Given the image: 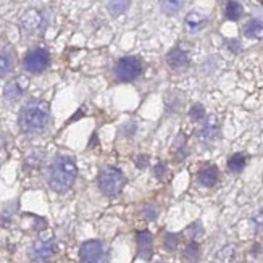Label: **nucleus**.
I'll return each instance as SVG.
<instances>
[{
	"label": "nucleus",
	"mask_w": 263,
	"mask_h": 263,
	"mask_svg": "<svg viewBox=\"0 0 263 263\" xmlns=\"http://www.w3.org/2000/svg\"><path fill=\"white\" fill-rule=\"evenodd\" d=\"M50 121V107L44 100H32L21 108L20 113V129L28 134L42 133Z\"/></svg>",
	"instance_id": "obj_1"
},
{
	"label": "nucleus",
	"mask_w": 263,
	"mask_h": 263,
	"mask_svg": "<svg viewBox=\"0 0 263 263\" xmlns=\"http://www.w3.org/2000/svg\"><path fill=\"white\" fill-rule=\"evenodd\" d=\"M78 176V168L71 157L57 155L49 166V186L55 192H66Z\"/></svg>",
	"instance_id": "obj_2"
},
{
	"label": "nucleus",
	"mask_w": 263,
	"mask_h": 263,
	"mask_svg": "<svg viewBox=\"0 0 263 263\" xmlns=\"http://www.w3.org/2000/svg\"><path fill=\"white\" fill-rule=\"evenodd\" d=\"M97 184L102 194H105L107 197H117L126 184V178H124L121 170L115 166H105L100 170Z\"/></svg>",
	"instance_id": "obj_3"
},
{
	"label": "nucleus",
	"mask_w": 263,
	"mask_h": 263,
	"mask_svg": "<svg viewBox=\"0 0 263 263\" xmlns=\"http://www.w3.org/2000/svg\"><path fill=\"white\" fill-rule=\"evenodd\" d=\"M79 258H81V263H108L110 250L102 241L92 239V241H86L81 246Z\"/></svg>",
	"instance_id": "obj_4"
},
{
	"label": "nucleus",
	"mask_w": 263,
	"mask_h": 263,
	"mask_svg": "<svg viewBox=\"0 0 263 263\" xmlns=\"http://www.w3.org/2000/svg\"><path fill=\"white\" fill-rule=\"evenodd\" d=\"M59 252L53 237H39L29 250V257L36 263H49Z\"/></svg>",
	"instance_id": "obj_5"
},
{
	"label": "nucleus",
	"mask_w": 263,
	"mask_h": 263,
	"mask_svg": "<svg viewBox=\"0 0 263 263\" xmlns=\"http://www.w3.org/2000/svg\"><path fill=\"white\" fill-rule=\"evenodd\" d=\"M141 71H142V63L139 59H136V57H124V59L118 60L115 66L117 78L124 83L134 81V79L141 74Z\"/></svg>",
	"instance_id": "obj_6"
},
{
	"label": "nucleus",
	"mask_w": 263,
	"mask_h": 263,
	"mask_svg": "<svg viewBox=\"0 0 263 263\" xmlns=\"http://www.w3.org/2000/svg\"><path fill=\"white\" fill-rule=\"evenodd\" d=\"M49 63H50L49 52L44 49H39V47L29 50L25 57V60H23L25 68L32 74H41L42 71H45Z\"/></svg>",
	"instance_id": "obj_7"
},
{
	"label": "nucleus",
	"mask_w": 263,
	"mask_h": 263,
	"mask_svg": "<svg viewBox=\"0 0 263 263\" xmlns=\"http://www.w3.org/2000/svg\"><path fill=\"white\" fill-rule=\"evenodd\" d=\"M29 87V79L26 76H16L11 81H8L4 87V97L10 102L18 100Z\"/></svg>",
	"instance_id": "obj_8"
},
{
	"label": "nucleus",
	"mask_w": 263,
	"mask_h": 263,
	"mask_svg": "<svg viewBox=\"0 0 263 263\" xmlns=\"http://www.w3.org/2000/svg\"><path fill=\"white\" fill-rule=\"evenodd\" d=\"M136 241H137V255H139L142 260L148 261L152 258V234L148 231H139L136 234Z\"/></svg>",
	"instance_id": "obj_9"
},
{
	"label": "nucleus",
	"mask_w": 263,
	"mask_h": 263,
	"mask_svg": "<svg viewBox=\"0 0 263 263\" xmlns=\"http://www.w3.org/2000/svg\"><path fill=\"white\" fill-rule=\"evenodd\" d=\"M199 182L205 187H213L218 182V168L207 166L199 173Z\"/></svg>",
	"instance_id": "obj_10"
},
{
	"label": "nucleus",
	"mask_w": 263,
	"mask_h": 263,
	"mask_svg": "<svg viewBox=\"0 0 263 263\" xmlns=\"http://www.w3.org/2000/svg\"><path fill=\"white\" fill-rule=\"evenodd\" d=\"M41 23H42V16L37 10H29L26 11L25 15H23L21 18V25L25 29L28 31H34V29H37L41 26Z\"/></svg>",
	"instance_id": "obj_11"
},
{
	"label": "nucleus",
	"mask_w": 263,
	"mask_h": 263,
	"mask_svg": "<svg viewBox=\"0 0 263 263\" xmlns=\"http://www.w3.org/2000/svg\"><path fill=\"white\" fill-rule=\"evenodd\" d=\"M166 63L173 70H179V68H184L187 65V55L181 49H173L166 57Z\"/></svg>",
	"instance_id": "obj_12"
},
{
	"label": "nucleus",
	"mask_w": 263,
	"mask_h": 263,
	"mask_svg": "<svg viewBox=\"0 0 263 263\" xmlns=\"http://www.w3.org/2000/svg\"><path fill=\"white\" fill-rule=\"evenodd\" d=\"M244 34L250 39H258L263 36V21L260 20H250L244 26Z\"/></svg>",
	"instance_id": "obj_13"
},
{
	"label": "nucleus",
	"mask_w": 263,
	"mask_h": 263,
	"mask_svg": "<svg viewBox=\"0 0 263 263\" xmlns=\"http://www.w3.org/2000/svg\"><path fill=\"white\" fill-rule=\"evenodd\" d=\"M13 66H15V62L11 53L7 50H0V78H4L8 73L13 71Z\"/></svg>",
	"instance_id": "obj_14"
},
{
	"label": "nucleus",
	"mask_w": 263,
	"mask_h": 263,
	"mask_svg": "<svg viewBox=\"0 0 263 263\" xmlns=\"http://www.w3.org/2000/svg\"><path fill=\"white\" fill-rule=\"evenodd\" d=\"M131 5V0H108V11L113 16L124 13Z\"/></svg>",
	"instance_id": "obj_15"
},
{
	"label": "nucleus",
	"mask_w": 263,
	"mask_h": 263,
	"mask_svg": "<svg viewBox=\"0 0 263 263\" xmlns=\"http://www.w3.org/2000/svg\"><path fill=\"white\" fill-rule=\"evenodd\" d=\"M205 23H207V18L205 16H202V15H199V13H196V11H192V13H189L187 16H186V26L191 29V31H197V29H200Z\"/></svg>",
	"instance_id": "obj_16"
},
{
	"label": "nucleus",
	"mask_w": 263,
	"mask_h": 263,
	"mask_svg": "<svg viewBox=\"0 0 263 263\" xmlns=\"http://www.w3.org/2000/svg\"><path fill=\"white\" fill-rule=\"evenodd\" d=\"M246 162H247L246 155H242V154H234L230 158V162H228V168H230L233 173H241V171L244 170V166H246Z\"/></svg>",
	"instance_id": "obj_17"
},
{
	"label": "nucleus",
	"mask_w": 263,
	"mask_h": 263,
	"mask_svg": "<svg viewBox=\"0 0 263 263\" xmlns=\"http://www.w3.org/2000/svg\"><path fill=\"white\" fill-rule=\"evenodd\" d=\"M184 5V0H162V11L166 15H175Z\"/></svg>",
	"instance_id": "obj_18"
},
{
	"label": "nucleus",
	"mask_w": 263,
	"mask_h": 263,
	"mask_svg": "<svg viewBox=\"0 0 263 263\" xmlns=\"http://www.w3.org/2000/svg\"><path fill=\"white\" fill-rule=\"evenodd\" d=\"M241 16H242V7H241V4L228 2V5H226V18L231 20V21H236Z\"/></svg>",
	"instance_id": "obj_19"
},
{
	"label": "nucleus",
	"mask_w": 263,
	"mask_h": 263,
	"mask_svg": "<svg viewBox=\"0 0 263 263\" xmlns=\"http://www.w3.org/2000/svg\"><path fill=\"white\" fill-rule=\"evenodd\" d=\"M200 257V247L197 242H191L184 250V258L191 263H196Z\"/></svg>",
	"instance_id": "obj_20"
},
{
	"label": "nucleus",
	"mask_w": 263,
	"mask_h": 263,
	"mask_svg": "<svg viewBox=\"0 0 263 263\" xmlns=\"http://www.w3.org/2000/svg\"><path fill=\"white\" fill-rule=\"evenodd\" d=\"M216 136H218V126H216L215 118H210L209 123H207V126L203 128L202 137H203V139H207V141H213Z\"/></svg>",
	"instance_id": "obj_21"
},
{
	"label": "nucleus",
	"mask_w": 263,
	"mask_h": 263,
	"mask_svg": "<svg viewBox=\"0 0 263 263\" xmlns=\"http://www.w3.org/2000/svg\"><path fill=\"white\" fill-rule=\"evenodd\" d=\"M178 246H179V236H176L173 233H168L165 236V247L168 250H176Z\"/></svg>",
	"instance_id": "obj_22"
},
{
	"label": "nucleus",
	"mask_w": 263,
	"mask_h": 263,
	"mask_svg": "<svg viewBox=\"0 0 263 263\" xmlns=\"http://www.w3.org/2000/svg\"><path fill=\"white\" fill-rule=\"evenodd\" d=\"M189 115H191V118H192L194 121H202L203 117H205V110H203V107H202L200 104H197V105H194V107L191 108Z\"/></svg>",
	"instance_id": "obj_23"
},
{
	"label": "nucleus",
	"mask_w": 263,
	"mask_h": 263,
	"mask_svg": "<svg viewBox=\"0 0 263 263\" xmlns=\"http://www.w3.org/2000/svg\"><path fill=\"white\" fill-rule=\"evenodd\" d=\"M142 215L145 216L147 220H155V218H157V215H158V212H157V209L154 207V205H145L144 210H142Z\"/></svg>",
	"instance_id": "obj_24"
},
{
	"label": "nucleus",
	"mask_w": 263,
	"mask_h": 263,
	"mask_svg": "<svg viewBox=\"0 0 263 263\" xmlns=\"http://www.w3.org/2000/svg\"><path fill=\"white\" fill-rule=\"evenodd\" d=\"M165 175H166V166H165V163H158V165L155 166V176L162 179Z\"/></svg>",
	"instance_id": "obj_25"
},
{
	"label": "nucleus",
	"mask_w": 263,
	"mask_h": 263,
	"mask_svg": "<svg viewBox=\"0 0 263 263\" xmlns=\"http://www.w3.org/2000/svg\"><path fill=\"white\" fill-rule=\"evenodd\" d=\"M147 162H148V157H147V155H139V157L136 158V166H139V168H145Z\"/></svg>",
	"instance_id": "obj_26"
}]
</instances>
